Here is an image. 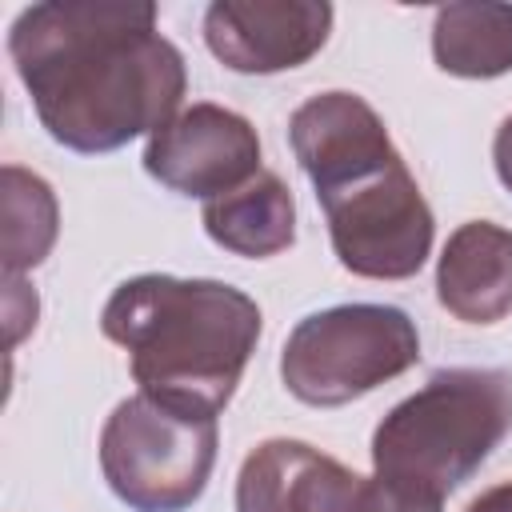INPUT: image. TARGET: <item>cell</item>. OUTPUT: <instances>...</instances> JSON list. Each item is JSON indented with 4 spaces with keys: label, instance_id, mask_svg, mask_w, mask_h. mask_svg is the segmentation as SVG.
I'll return each mask as SVG.
<instances>
[{
    "label": "cell",
    "instance_id": "cell-1",
    "mask_svg": "<svg viewBox=\"0 0 512 512\" xmlns=\"http://www.w3.org/2000/svg\"><path fill=\"white\" fill-rule=\"evenodd\" d=\"M8 56L48 136L84 156L160 132L188 88L148 0L32 4L8 28Z\"/></svg>",
    "mask_w": 512,
    "mask_h": 512
},
{
    "label": "cell",
    "instance_id": "cell-2",
    "mask_svg": "<svg viewBox=\"0 0 512 512\" xmlns=\"http://www.w3.org/2000/svg\"><path fill=\"white\" fill-rule=\"evenodd\" d=\"M100 332L128 352L144 396L216 416L256 352L260 308L224 280L144 272L116 284L100 312Z\"/></svg>",
    "mask_w": 512,
    "mask_h": 512
},
{
    "label": "cell",
    "instance_id": "cell-3",
    "mask_svg": "<svg viewBox=\"0 0 512 512\" xmlns=\"http://www.w3.org/2000/svg\"><path fill=\"white\" fill-rule=\"evenodd\" d=\"M512 428V372L448 368L400 400L372 432V468L396 492L444 500Z\"/></svg>",
    "mask_w": 512,
    "mask_h": 512
},
{
    "label": "cell",
    "instance_id": "cell-4",
    "mask_svg": "<svg viewBox=\"0 0 512 512\" xmlns=\"http://www.w3.org/2000/svg\"><path fill=\"white\" fill-rule=\"evenodd\" d=\"M312 188L324 208L336 260L352 276L408 280L424 268L436 220L416 176L392 144L312 180Z\"/></svg>",
    "mask_w": 512,
    "mask_h": 512
},
{
    "label": "cell",
    "instance_id": "cell-5",
    "mask_svg": "<svg viewBox=\"0 0 512 512\" xmlns=\"http://www.w3.org/2000/svg\"><path fill=\"white\" fill-rule=\"evenodd\" d=\"M420 360L408 312L392 304H336L304 316L280 352L284 388L312 408H340L404 376Z\"/></svg>",
    "mask_w": 512,
    "mask_h": 512
},
{
    "label": "cell",
    "instance_id": "cell-6",
    "mask_svg": "<svg viewBox=\"0 0 512 512\" xmlns=\"http://www.w3.org/2000/svg\"><path fill=\"white\" fill-rule=\"evenodd\" d=\"M216 444V416L180 412L140 392L104 420L100 472L132 512H184L208 488Z\"/></svg>",
    "mask_w": 512,
    "mask_h": 512
},
{
    "label": "cell",
    "instance_id": "cell-7",
    "mask_svg": "<svg viewBox=\"0 0 512 512\" xmlns=\"http://www.w3.org/2000/svg\"><path fill=\"white\" fill-rule=\"evenodd\" d=\"M144 168L164 188L208 204L260 172V136L232 108L192 104L148 136Z\"/></svg>",
    "mask_w": 512,
    "mask_h": 512
},
{
    "label": "cell",
    "instance_id": "cell-8",
    "mask_svg": "<svg viewBox=\"0 0 512 512\" xmlns=\"http://www.w3.org/2000/svg\"><path fill=\"white\" fill-rule=\"evenodd\" d=\"M332 32L324 0H216L204 12L208 52L244 76H272L308 64Z\"/></svg>",
    "mask_w": 512,
    "mask_h": 512
},
{
    "label": "cell",
    "instance_id": "cell-9",
    "mask_svg": "<svg viewBox=\"0 0 512 512\" xmlns=\"http://www.w3.org/2000/svg\"><path fill=\"white\" fill-rule=\"evenodd\" d=\"M376 476H360L304 440L256 444L236 476V512H368Z\"/></svg>",
    "mask_w": 512,
    "mask_h": 512
},
{
    "label": "cell",
    "instance_id": "cell-10",
    "mask_svg": "<svg viewBox=\"0 0 512 512\" xmlns=\"http://www.w3.org/2000/svg\"><path fill=\"white\" fill-rule=\"evenodd\" d=\"M436 300L464 324H496L512 312V228L460 224L436 264Z\"/></svg>",
    "mask_w": 512,
    "mask_h": 512
},
{
    "label": "cell",
    "instance_id": "cell-11",
    "mask_svg": "<svg viewBox=\"0 0 512 512\" xmlns=\"http://www.w3.org/2000/svg\"><path fill=\"white\" fill-rule=\"evenodd\" d=\"M204 232L232 256H276L296 240V200L276 172H256L236 192L204 204Z\"/></svg>",
    "mask_w": 512,
    "mask_h": 512
},
{
    "label": "cell",
    "instance_id": "cell-12",
    "mask_svg": "<svg viewBox=\"0 0 512 512\" xmlns=\"http://www.w3.org/2000/svg\"><path fill=\"white\" fill-rule=\"evenodd\" d=\"M432 60L448 76L512 72V4H444L432 16Z\"/></svg>",
    "mask_w": 512,
    "mask_h": 512
},
{
    "label": "cell",
    "instance_id": "cell-13",
    "mask_svg": "<svg viewBox=\"0 0 512 512\" xmlns=\"http://www.w3.org/2000/svg\"><path fill=\"white\" fill-rule=\"evenodd\" d=\"M0 180H4V276H20L52 252L60 208L48 180H40L20 164H4Z\"/></svg>",
    "mask_w": 512,
    "mask_h": 512
},
{
    "label": "cell",
    "instance_id": "cell-14",
    "mask_svg": "<svg viewBox=\"0 0 512 512\" xmlns=\"http://www.w3.org/2000/svg\"><path fill=\"white\" fill-rule=\"evenodd\" d=\"M4 320H8V344H20V336L36 324V292L20 276H4Z\"/></svg>",
    "mask_w": 512,
    "mask_h": 512
},
{
    "label": "cell",
    "instance_id": "cell-15",
    "mask_svg": "<svg viewBox=\"0 0 512 512\" xmlns=\"http://www.w3.org/2000/svg\"><path fill=\"white\" fill-rule=\"evenodd\" d=\"M492 164H496L500 184L512 192V116H504V124L496 128V140H492Z\"/></svg>",
    "mask_w": 512,
    "mask_h": 512
},
{
    "label": "cell",
    "instance_id": "cell-16",
    "mask_svg": "<svg viewBox=\"0 0 512 512\" xmlns=\"http://www.w3.org/2000/svg\"><path fill=\"white\" fill-rule=\"evenodd\" d=\"M464 512H512V480L484 488L476 500H468V508H464Z\"/></svg>",
    "mask_w": 512,
    "mask_h": 512
}]
</instances>
